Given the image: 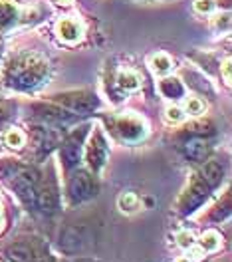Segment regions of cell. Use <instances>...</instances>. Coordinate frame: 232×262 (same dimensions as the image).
Wrapping results in <instances>:
<instances>
[{
    "label": "cell",
    "instance_id": "19",
    "mask_svg": "<svg viewBox=\"0 0 232 262\" xmlns=\"http://www.w3.org/2000/svg\"><path fill=\"white\" fill-rule=\"evenodd\" d=\"M184 112L189 115H200L204 114V101L199 98H189L184 103Z\"/></svg>",
    "mask_w": 232,
    "mask_h": 262
},
{
    "label": "cell",
    "instance_id": "20",
    "mask_svg": "<svg viewBox=\"0 0 232 262\" xmlns=\"http://www.w3.org/2000/svg\"><path fill=\"white\" fill-rule=\"evenodd\" d=\"M165 119L169 123H181L182 119H184V114H182L181 107H177V105H173V107H167L165 112Z\"/></svg>",
    "mask_w": 232,
    "mask_h": 262
},
{
    "label": "cell",
    "instance_id": "22",
    "mask_svg": "<svg viewBox=\"0 0 232 262\" xmlns=\"http://www.w3.org/2000/svg\"><path fill=\"white\" fill-rule=\"evenodd\" d=\"M177 241H179V245L184 246V248H191V246L195 245V243H193V234H191V232H181V234L177 236Z\"/></svg>",
    "mask_w": 232,
    "mask_h": 262
},
{
    "label": "cell",
    "instance_id": "24",
    "mask_svg": "<svg viewBox=\"0 0 232 262\" xmlns=\"http://www.w3.org/2000/svg\"><path fill=\"white\" fill-rule=\"evenodd\" d=\"M6 115H8V105H6V101L0 99V121H2Z\"/></svg>",
    "mask_w": 232,
    "mask_h": 262
},
{
    "label": "cell",
    "instance_id": "26",
    "mask_svg": "<svg viewBox=\"0 0 232 262\" xmlns=\"http://www.w3.org/2000/svg\"><path fill=\"white\" fill-rule=\"evenodd\" d=\"M177 262H193L189 256H181V258H177Z\"/></svg>",
    "mask_w": 232,
    "mask_h": 262
},
{
    "label": "cell",
    "instance_id": "4",
    "mask_svg": "<svg viewBox=\"0 0 232 262\" xmlns=\"http://www.w3.org/2000/svg\"><path fill=\"white\" fill-rule=\"evenodd\" d=\"M109 129H111V133L115 135L117 139H121L125 143H137L147 133L143 119L133 114H121L111 117L109 119Z\"/></svg>",
    "mask_w": 232,
    "mask_h": 262
},
{
    "label": "cell",
    "instance_id": "9",
    "mask_svg": "<svg viewBox=\"0 0 232 262\" xmlns=\"http://www.w3.org/2000/svg\"><path fill=\"white\" fill-rule=\"evenodd\" d=\"M56 34H58L60 40H64L67 44H74L82 38V24L74 18H62L56 24Z\"/></svg>",
    "mask_w": 232,
    "mask_h": 262
},
{
    "label": "cell",
    "instance_id": "25",
    "mask_svg": "<svg viewBox=\"0 0 232 262\" xmlns=\"http://www.w3.org/2000/svg\"><path fill=\"white\" fill-rule=\"evenodd\" d=\"M54 4H58V6H72L74 4V0H52Z\"/></svg>",
    "mask_w": 232,
    "mask_h": 262
},
{
    "label": "cell",
    "instance_id": "17",
    "mask_svg": "<svg viewBox=\"0 0 232 262\" xmlns=\"http://www.w3.org/2000/svg\"><path fill=\"white\" fill-rule=\"evenodd\" d=\"M151 68L157 72V74H167L171 68H173V60L163 54V52H159V54H155L153 58H151Z\"/></svg>",
    "mask_w": 232,
    "mask_h": 262
},
{
    "label": "cell",
    "instance_id": "23",
    "mask_svg": "<svg viewBox=\"0 0 232 262\" xmlns=\"http://www.w3.org/2000/svg\"><path fill=\"white\" fill-rule=\"evenodd\" d=\"M222 76H224V82L230 83V60H226L222 66Z\"/></svg>",
    "mask_w": 232,
    "mask_h": 262
},
{
    "label": "cell",
    "instance_id": "11",
    "mask_svg": "<svg viewBox=\"0 0 232 262\" xmlns=\"http://www.w3.org/2000/svg\"><path fill=\"white\" fill-rule=\"evenodd\" d=\"M204 179L208 181V185L216 189L220 183H222V175H224V169H222V163L220 161H206L202 165V169L199 171Z\"/></svg>",
    "mask_w": 232,
    "mask_h": 262
},
{
    "label": "cell",
    "instance_id": "10",
    "mask_svg": "<svg viewBox=\"0 0 232 262\" xmlns=\"http://www.w3.org/2000/svg\"><path fill=\"white\" fill-rule=\"evenodd\" d=\"M159 92L165 96L167 99H179L184 96V85L181 83L179 78H171L167 76L159 82Z\"/></svg>",
    "mask_w": 232,
    "mask_h": 262
},
{
    "label": "cell",
    "instance_id": "16",
    "mask_svg": "<svg viewBox=\"0 0 232 262\" xmlns=\"http://www.w3.org/2000/svg\"><path fill=\"white\" fill-rule=\"evenodd\" d=\"M117 207L123 211V213H135L139 211L141 207V201L135 193H123V195L117 199Z\"/></svg>",
    "mask_w": 232,
    "mask_h": 262
},
{
    "label": "cell",
    "instance_id": "18",
    "mask_svg": "<svg viewBox=\"0 0 232 262\" xmlns=\"http://www.w3.org/2000/svg\"><path fill=\"white\" fill-rule=\"evenodd\" d=\"M24 141H26V137H24V133L20 129H10L4 133V143H6L8 147L20 149L24 145Z\"/></svg>",
    "mask_w": 232,
    "mask_h": 262
},
{
    "label": "cell",
    "instance_id": "5",
    "mask_svg": "<svg viewBox=\"0 0 232 262\" xmlns=\"http://www.w3.org/2000/svg\"><path fill=\"white\" fill-rule=\"evenodd\" d=\"M100 191V185L96 177L87 171H76L69 179H67V189L66 195L69 205H80V203H85L89 199L98 195Z\"/></svg>",
    "mask_w": 232,
    "mask_h": 262
},
{
    "label": "cell",
    "instance_id": "15",
    "mask_svg": "<svg viewBox=\"0 0 232 262\" xmlns=\"http://www.w3.org/2000/svg\"><path fill=\"white\" fill-rule=\"evenodd\" d=\"M220 234L216 232V230H206L202 236H200L199 241V246L202 252H215V250H218L220 248Z\"/></svg>",
    "mask_w": 232,
    "mask_h": 262
},
{
    "label": "cell",
    "instance_id": "12",
    "mask_svg": "<svg viewBox=\"0 0 232 262\" xmlns=\"http://www.w3.org/2000/svg\"><path fill=\"white\" fill-rule=\"evenodd\" d=\"M6 254H8V260L10 262H34L32 246L26 245V243H16V245H12L6 250Z\"/></svg>",
    "mask_w": 232,
    "mask_h": 262
},
{
    "label": "cell",
    "instance_id": "21",
    "mask_svg": "<svg viewBox=\"0 0 232 262\" xmlns=\"http://www.w3.org/2000/svg\"><path fill=\"white\" fill-rule=\"evenodd\" d=\"M215 0H197L195 2V10L200 12V14H208V12H213L215 10Z\"/></svg>",
    "mask_w": 232,
    "mask_h": 262
},
{
    "label": "cell",
    "instance_id": "13",
    "mask_svg": "<svg viewBox=\"0 0 232 262\" xmlns=\"http://www.w3.org/2000/svg\"><path fill=\"white\" fill-rule=\"evenodd\" d=\"M18 18V10L14 2L10 0H0V30L10 28Z\"/></svg>",
    "mask_w": 232,
    "mask_h": 262
},
{
    "label": "cell",
    "instance_id": "7",
    "mask_svg": "<svg viewBox=\"0 0 232 262\" xmlns=\"http://www.w3.org/2000/svg\"><path fill=\"white\" fill-rule=\"evenodd\" d=\"M107 157H109V141L105 137V131L101 127H96L85 145V163L89 167V171L100 173Z\"/></svg>",
    "mask_w": 232,
    "mask_h": 262
},
{
    "label": "cell",
    "instance_id": "27",
    "mask_svg": "<svg viewBox=\"0 0 232 262\" xmlns=\"http://www.w3.org/2000/svg\"><path fill=\"white\" fill-rule=\"evenodd\" d=\"M2 223H4V221H2V209H0V229H2Z\"/></svg>",
    "mask_w": 232,
    "mask_h": 262
},
{
    "label": "cell",
    "instance_id": "8",
    "mask_svg": "<svg viewBox=\"0 0 232 262\" xmlns=\"http://www.w3.org/2000/svg\"><path fill=\"white\" fill-rule=\"evenodd\" d=\"M85 127H80V129L72 131L66 137V141L62 143L60 147V159H62V165L64 169L69 171L74 169L76 165L80 163V157H82V149H83V139H85Z\"/></svg>",
    "mask_w": 232,
    "mask_h": 262
},
{
    "label": "cell",
    "instance_id": "6",
    "mask_svg": "<svg viewBox=\"0 0 232 262\" xmlns=\"http://www.w3.org/2000/svg\"><path fill=\"white\" fill-rule=\"evenodd\" d=\"M54 101L74 115H85L91 114L96 107H98V98L96 94L91 92H85V90H80V92H66V94H60V96H54Z\"/></svg>",
    "mask_w": 232,
    "mask_h": 262
},
{
    "label": "cell",
    "instance_id": "2",
    "mask_svg": "<svg viewBox=\"0 0 232 262\" xmlns=\"http://www.w3.org/2000/svg\"><path fill=\"white\" fill-rule=\"evenodd\" d=\"M4 179L8 181L10 189L16 193V196L28 207L36 209L38 205V185H40V175L38 171L26 165L10 163L2 169Z\"/></svg>",
    "mask_w": 232,
    "mask_h": 262
},
{
    "label": "cell",
    "instance_id": "1",
    "mask_svg": "<svg viewBox=\"0 0 232 262\" xmlns=\"http://www.w3.org/2000/svg\"><path fill=\"white\" fill-rule=\"evenodd\" d=\"M46 76H48V62L38 54H18L4 70L6 83L20 92H30L38 88L40 83H44Z\"/></svg>",
    "mask_w": 232,
    "mask_h": 262
},
{
    "label": "cell",
    "instance_id": "14",
    "mask_svg": "<svg viewBox=\"0 0 232 262\" xmlns=\"http://www.w3.org/2000/svg\"><path fill=\"white\" fill-rule=\"evenodd\" d=\"M117 85H119L123 92H135V90H139V85H141V78H139V74L133 72V70H123V72H119V76H117Z\"/></svg>",
    "mask_w": 232,
    "mask_h": 262
},
{
    "label": "cell",
    "instance_id": "3",
    "mask_svg": "<svg viewBox=\"0 0 232 262\" xmlns=\"http://www.w3.org/2000/svg\"><path fill=\"white\" fill-rule=\"evenodd\" d=\"M211 191H213V187L208 185V181L204 179L200 173H195V175L191 177V181H189L187 191L182 193L181 199H179V203H177L179 213L181 214L195 213L197 209L202 207V203L208 199Z\"/></svg>",
    "mask_w": 232,
    "mask_h": 262
}]
</instances>
